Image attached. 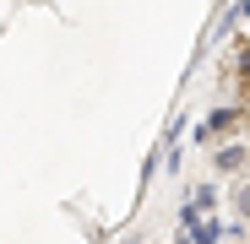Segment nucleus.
I'll use <instances>...</instances> for the list:
<instances>
[{
  "label": "nucleus",
  "mask_w": 250,
  "mask_h": 244,
  "mask_svg": "<svg viewBox=\"0 0 250 244\" xmlns=\"http://www.w3.org/2000/svg\"><path fill=\"white\" fill-rule=\"evenodd\" d=\"M239 93H245V103H250V55H245V71H239Z\"/></svg>",
  "instance_id": "obj_1"
}]
</instances>
